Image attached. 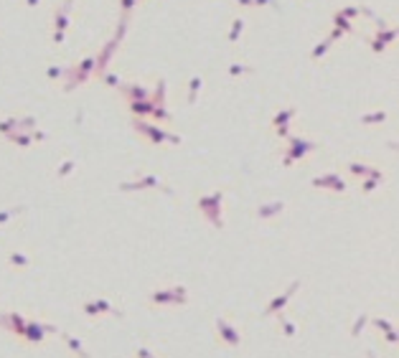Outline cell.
I'll return each mask as SVG.
<instances>
[{
    "mask_svg": "<svg viewBox=\"0 0 399 358\" xmlns=\"http://www.w3.org/2000/svg\"><path fill=\"white\" fill-rule=\"evenodd\" d=\"M328 46H330V41H328V38H326V41H320L318 46H315V51H313V59H320V56L328 51Z\"/></svg>",
    "mask_w": 399,
    "mask_h": 358,
    "instance_id": "7",
    "label": "cell"
},
{
    "mask_svg": "<svg viewBox=\"0 0 399 358\" xmlns=\"http://www.w3.org/2000/svg\"><path fill=\"white\" fill-rule=\"evenodd\" d=\"M242 71H247L242 64H234V66H231V74H242Z\"/></svg>",
    "mask_w": 399,
    "mask_h": 358,
    "instance_id": "12",
    "label": "cell"
},
{
    "mask_svg": "<svg viewBox=\"0 0 399 358\" xmlns=\"http://www.w3.org/2000/svg\"><path fill=\"white\" fill-rule=\"evenodd\" d=\"M333 26H336V31H341V33H348V31H353V26H351V20L348 18H343L338 10L333 13Z\"/></svg>",
    "mask_w": 399,
    "mask_h": 358,
    "instance_id": "3",
    "label": "cell"
},
{
    "mask_svg": "<svg viewBox=\"0 0 399 358\" xmlns=\"http://www.w3.org/2000/svg\"><path fill=\"white\" fill-rule=\"evenodd\" d=\"M23 5H26V8H36L38 0H23Z\"/></svg>",
    "mask_w": 399,
    "mask_h": 358,
    "instance_id": "13",
    "label": "cell"
},
{
    "mask_svg": "<svg viewBox=\"0 0 399 358\" xmlns=\"http://www.w3.org/2000/svg\"><path fill=\"white\" fill-rule=\"evenodd\" d=\"M71 5H74V0H64V3H61L56 10H53V28H56V33H53V41H56V43L64 41V33H66V28H69Z\"/></svg>",
    "mask_w": 399,
    "mask_h": 358,
    "instance_id": "1",
    "label": "cell"
},
{
    "mask_svg": "<svg viewBox=\"0 0 399 358\" xmlns=\"http://www.w3.org/2000/svg\"><path fill=\"white\" fill-rule=\"evenodd\" d=\"M117 43H120V38H112V41H109V43H107V46H104V51H102V56H99V69H102V66H104V61H107V56H109V53H112V51H115V46H117Z\"/></svg>",
    "mask_w": 399,
    "mask_h": 358,
    "instance_id": "5",
    "label": "cell"
},
{
    "mask_svg": "<svg viewBox=\"0 0 399 358\" xmlns=\"http://www.w3.org/2000/svg\"><path fill=\"white\" fill-rule=\"evenodd\" d=\"M242 31H244V18L242 16H237L234 20H231V31H229V41L234 43V41H239V36H242Z\"/></svg>",
    "mask_w": 399,
    "mask_h": 358,
    "instance_id": "2",
    "label": "cell"
},
{
    "mask_svg": "<svg viewBox=\"0 0 399 358\" xmlns=\"http://www.w3.org/2000/svg\"><path fill=\"white\" fill-rule=\"evenodd\" d=\"M237 5H242V8H254V0H237Z\"/></svg>",
    "mask_w": 399,
    "mask_h": 358,
    "instance_id": "11",
    "label": "cell"
},
{
    "mask_svg": "<svg viewBox=\"0 0 399 358\" xmlns=\"http://www.w3.org/2000/svg\"><path fill=\"white\" fill-rule=\"evenodd\" d=\"M138 5V0H120V10H122V16L132 13V8Z\"/></svg>",
    "mask_w": 399,
    "mask_h": 358,
    "instance_id": "8",
    "label": "cell"
},
{
    "mask_svg": "<svg viewBox=\"0 0 399 358\" xmlns=\"http://www.w3.org/2000/svg\"><path fill=\"white\" fill-rule=\"evenodd\" d=\"M371 46H374V51H384V49H386L384 43H382V41H376V38H371Z\"/></svg>",
    "mask_w": 399,
    "mask_h": 358,
    "instance_id": "10",
    "label": "cell"
},
{
    "mask_svg": "<svg viewBox=\"0 0 399 358\" xmlns=\"http://www.w3.org/2000/svg\"><path fill=\"white\" fill-rule=\"evenodd\" d=\"M338 13H341L343 18H348V20H351L353 16H359V5H346V8H341Z\"/></svg>",
    "mask_w": 399,
    "mask_h": 358,
    "instance_id": "6",
    "label": "cell"
},
{
    "mask_svg": "<svg viewBox=\"0 0 399 358\" xmlns=\"http://www.w3.org/2000/svg\"><path fill=\"white\" fill-rule=\"evenodd\" d=\"M260 5H275V8H277L275 0H254V8H260Z\"/></svg>",
    "mask_w": 399,
    "mask_h": 358,
    "instance_id": "9",
    "label": "cell"
},
{
    "mask_svg": "<svg viewBox=\"0 0 399 358\" xmlns=\"http://www.w3.org/2000/svg\"><path fill=\"white\" fill-rule=\"evenodd\" d=\"M394 38H397V31L394 28H379V33H376V41H382L384 46H386V43H392Z\"/></svg>",
    "mask_w": 399,
    "mask_h": 358,
    "instance_id": "4",
    "label": "cell"
}]
</instances>
